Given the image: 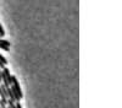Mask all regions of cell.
Returning a JSON list of instances; mask_svg holds the SVG:
<instances>
[{"mask_svg":"<svg viewBox=\"0 0 122 108\" xmlns=\"http://www.w3.org/2000/svg\"><path fill=\"white\" fill-rule=\"evenodd\" d=\"M7 64V60H6V59H5V57L4 55H1V54H0V65H3V66H5Z\"/></svg>","mask_w":122,"mask_h":108,"instance_id":"obj_4","label":"cell"},{"mask_svg":"<svg viewBox=\"0 0 122 108\" xmlns=\"http://www.w3.org/2000/svg\"><path fill=\"white\" fill-rule=\"evenodd\" d=\"M0 48H1L3 51L9 52V48H10V41H6V39L0 38Z\"/></svg>","mask_w":122,"mask_h":108,"instance_id":"obj_3","label":"cell"},{"mask_svg":"<svg viewBox=\"0 0 122 108\" xmlns=\"http://www.w3.org/2000/svg\"><path fill=\"white\" fill-rule=\"evenodd\" d=\"M4 36H5V31H4L1 23H0V37H4Z\"/></svg>","mask_w":122,"mask_h":108,"instance_id":"obj_5","label":"cell"},{"mask_svg":"<svg viewBox=\"0 0 122 108\" xmlns=\"http://www.w3.org/2000/svg\"><path fill=\"white\" fill-rule=\"evenodd\" d=\"M3 82V73H1V69H0V84Z\"/></svg>","mask_w":122,"mask_h":108,"instance_id":"obj_7","label":"cell"},{"mask_svg":"<svg viewBox=\"0 0 122 108\" xmlns=\"http://www.w3.org/2000/svg\"><path fill=\"white\" fill-rule=\"evenodd\" d=\"M15 104H16V103H9V104H7V108H16Z\"/></svg>","mask_w":122,"mask_h":108,"instance_id":"obj_6","label":"cell"},{"mask_svg":"<svg viewBox=\"0 0 122 108\" xmlns=\"http://www.w3.org/2000/svg\"><path fill=\"white\" fill-rule=\"evenodd\" d=\"M16 108H22V106H21V103H20V102H16Z\"/></svg>","mask_w":122,"mask_h":108,"instance_id":"obj_8","label":"cell"},{"mask_svg":"<svg viewBox=\"0 0 122 108\" xmlns=\"http://www.w3.org/2000/svg\"><path fill=\"white\" fill-rule=\"evenodd\" d=\"M10 87H11V90L14 92L16 102H18L20 100H22L23 93H22V90H21V86H20V82H18L17 77L15 75H12V82H11V86H10Z\"/></svg>","mask_w":122,"mask_h":108,"instance_id":"obj_1","label":"cell"},{"mask_svg":"<svg viewBox=\"0 0 122 108\" xmlns=\"http://www.w3.org/2000/svg\"><path fill=\"white\" fill-rule=\"evenodd\" d=\"M1 73H3V82L1 84L5 87H10V85H11V82H12V75L10 74V70L6 66H4L1 69Z\"/></svg>","mask_w":122,"mask_h":108,"instance_id":"obj_2","label":"cell"}]
</instances>
